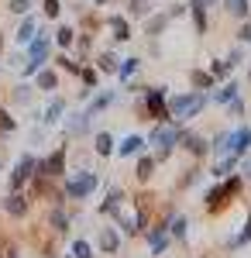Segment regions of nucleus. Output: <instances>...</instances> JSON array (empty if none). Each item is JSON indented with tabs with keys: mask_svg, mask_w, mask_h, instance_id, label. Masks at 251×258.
<instances>
[{
	"mask_svg": "<svg viewBox=\"0 0 251 258\" xmlns=\"http://www.w3.org/2000/svg\"><path fill=\"white\" fill-rule=\"evenodd\" d=\"M207 103H210V93H207V90L175 93V97H165V114H169V120H179V124H186V120L200 117Z\"/></svg>",
	"mask_w": 251,
	"mask_h": 258,
	"instance_id": "f257e3e1",
	"label": "nucleus"
},
{
	"mask_svg": "<svg viewBox=\"0 0 251 258\" xmlns=\"http://www.w3.org/2000/svg\"><path fill=\"white\" fill-rule=\"evenodd\" d=\"M182 124L179 120H155V127H152V135H148V145L155 148V159L158 162H165L169 155H172L175 148H179V138H182Z\"/></svg>",
	"mask_w": 251,
	"mask_h": 258,
	"instance_id": "f03ea898",
	"label": "nucleus"
},
{
	"mask_svg": "<svg viewBox=\"0 0 251 258\" xmlns=\"http://www.w3.org/2000/svg\"><path fill=\"white\" fill-rule=\"evenodd\" d=\"M241 186H244V176H224V179H217V186H210V189H207V197H203L207 214H220V210H224V207L241 193Z\"/></svg>",
	"mask_w": 251,
	"mask_h": 258,
	"instance_id": "7ed1b4c3",
	"label": "nucleus"
},
{
	"mask_svg": "<svg viewBox=\"0 0 251 258\" xmlns=\"http://www.w3.org/2000/svg\"><path fill=\"white\" fill-rule=\"evenodd\" d=\"M169 86H148L145 93H138V114L145 120H169V114H165V93Z\"/></svg>",
	"mask_w": 251,
	"mask_h": 258,
	"instance_id": "20e7f679",
	"label": "nucleus"
},
{
	"mask_svg": "<svg viewBox=\"0 0 251 258\" xmlns=\"http://www.w3.org/2000/svg\"><path fill=\"white\" fill-rule=\"evenodd\" d=\"M97 186H100V176L93 169H79L73 176H62V193H66V200H86Z\"/></svg>",
	"mask_w": 251,
	"mask_h": 258,
	"instance_id": "39448f33",
	"label": "nucleus"
},
{
	"mask_svg": "<svg viewBox=\"0 0 251 258\" xmlns=\"http://www.w3.org/2000/svg\"><path fill=\"white\" fill-rule=\"evenodd\" d=\"M66 162H69V148H66V145H58L55 152H48L45 159H38V169H35V172L58 182V179L66 176Z\"/></svg>",
	"mask_w": 251,
	"mask_h": 258,
	"instance_id": "423d86ee",
	"label": "nucleus"
},
{
	"mask_svg": "<svg viewBox=\"0 0 251 258\" xmlns=\"http://www.w3.org/2000/svg\"><path fill=\"white\" fill-rule=\"evenodd\" d=\"M0 210H4L11 220H24L28 210H31V197H28L24 189H14V193H7V197L0 200Z\"/></svg>",
	"mask_w": 251,
	"mask_h": 258,
	"instance_id": "0eeeda50",
	"label": "nucleus"
},
{
	"mask_svg": "<svg viewBox=\"0 0 251 258\" xmlns=\"http://www.w3.org/2000/svg\"><path fill=\"white\" fill-rule=\"evenodd\" d=\"M145 238H148V248H152L155 258L165 255V251H169V244H172V234H169V224H165V220H155V224H148Z\"/></svg>",
	"mask_w": 251,
	"mask_h": 258,
	"instance_id": "6e6552de",
	"label": "nucleus"
},
{
	"mask_svg": "<svg viewBox=\"0 0 251 258\" xmlns=\"http://www.w3.org/2000/svg\"><path fill=\"white\" fill-rule=\"evenodd\" d=\"M35 169H38V155H31V152H24L14 165V172H11V193L14 189H24L28 186V179L35 176Z\"/></svg>",
	"mask_w": 251,
	"mask_h": 258,
	"instance_id": "1a4fd4ad",
	"label": "nucleus"
},
{
	"mask_svg": "<svg viewBox=\"0 0 251 258\" xmlns=\"http://www.w3.org/2000/svg\"><path fill=\"white\" fill-rule=\"evenodd\" d=\"M179 148H182V152H190L193 159H203V155L210 152V141L203 138V135H193V131H182V138H179Z\"/></svg>",
	"mask_w": 251,
	"mask_h": 258,
	"instance_id": "9d476101",
	"label": "nucleus"
},
{
	"mask_svg": "<svg viewBox=\"0 0 251 258\" xmlns=\"http://www.w3.org/2000/svg\"><path fill=\"white\" fill-rule=\"evenodd\" d=\"M120 207H124V189H120V186H110L107 197H103V203H100V214L110 217V220H117L120 217Z\"/></svg>",
	"mask_w": 251,
	"mask_h": 258,
	"instance_id": "9b49d317",
	"label": "nucleus"
},
{
	"mask_svg": "<svg viewBox=\"0 0 251 258\" xmlns=\"http://www.w3.org/2000/svg\"><path fill=\"white\" fill-rule=\"evenodd\" d=\"M90 114H83V110H79V114H69V117H62V127H66V135H69V138H79V135H90Z\"/></svg>",
	"mask_w": 251,
	"mask_h": 258,
	"instance_id": "f8f14e48",
	"label": "nucleus"
},
{
	"mask_svg": "<svg viewBox=\"0 0 251 258\" xmlns=\"http://www.w3.org/2000/svg\"><path fill=\"white\" fill-rule=\"evenodd\" d=\"M155 165H158V159H155V155H145V152H141V155H135V172H131V176L138 179V186H145V182L155 176Z\"/></svg>",
	"mask_w": 251,
	"mask_h": 258,
	"instance_id": "ddd939ff",
	"label": "nucleus"
},
{
	"mask_svg": "<svg viewBox=\"0 0 251 258\" xmlns=\"http://www.w3.org/2000/svg\"><path fill=\"white\" fill-rule=\"evenodd\" d=\"M97 248H100V255H117L120 251V231L117 227H100Z\"/></svg>",
	"mask_w": 251,
	"mask_h": 258,
	"instance_id": "4468645a",
	"label": "nucleus"
},
{
	"mask_svg": "<svg viewBox=\"0 0 251 258\" xmlns=\"http://www.w3.org/2000/svg\"><path fill=\"white\" fill-rule=\"evenodd\" d=\"M35 90H41V93H55L58 90V69L55 66H41L38 73H35Z\"/></svg>",
	"mask_w": 251,
	"mask_h": 258,
	"instance_id": "2eb2a0df",
	"label": "nucleus"
},
{
	"mask_svg": "<svg viewBox=\"0 0 251 258\" xmlns=\"http://www.w3.org/2000/svg\"><path fill=\"white\" fill-rule=\"evenodd\" d=\"M145 148H148V141L141 138V135H128V138L114 148V155H120V159H135V155H141Z\"/></svg>",
	"mask_w": 251,
	"mask_h": 258,
	"instance_id": "dca6fc26",
	"label": "nucleus"
},
{
	"mask_svg": "<svg viewBox=\"0 0 251 258\" xmlns=\"http://www.w3.org/2000/svg\"><path fill=\"white\" fill-rule=\"evenodd\" d=\"M69 224H73V214L66 210V203H55V207L48 210V227H52L55 234H66Z\"/></svg>",
	"mask_w": 251,
	"mask_h": 258,
	"instance_id": "f3484780",
	"label": "nucleus"
},
{
	"mask_svg": "<svg viewBox=\"0 0 251 258\" xmlns=\"http://www.w3.org/2000/svg\"><path fill=\"white\" fill-rule=\"evenodd\" d=\"M251 145V127H237L231 131V141H227V155H244Z\"/></svg>",
	"mask_w": 251,
	"mask_h": 258,
	"instance_id": "a211bd4d",
	"label": "nucleus"
},
{
	"mask_svg": "<svg viewBox=\"0 0 251 258\" xmlns=\"http://www.w3.org/2000/svg\"><path fill=\"white\" fill-rule=\"evenodd\" d=\"M103 24L114 31V41H131V21L124 18V14H110Z\"/></svg>",
	"mask_w": 251,
	"mask_h": 258,
	"instance_id": "6ab92c4d",
	"label": "nucleus"
},
{
	"mask_svg": "<svg viewBox=\"0 0 251 258\" xmlns=\"http://www.w3.org/2000/svg\"><path fill=\"white\" fill-rule=\"evenodd\" d=\"M35 35H38V21L31 18V11H28V14H21V24H18V35H14V38H18V45L24 48Z\"/></svg>",
	"mask_w": 251,
	"mask_h": 258,
	"instance_id": "aec40b11",
	"label": "nucleus"
},
{
	"mask_svg": "<svg viewBox=\"0 0 251 258\" xmlns=\"http://www.w3.org/2000/svg\"><path fill=\"white\" fill-rule=\"evenodd\" d=\"M114 148H117V141H114L110 131H97V135H93V152H97L100 159H110Z\"/></svg>",
	"mask_w": 251,
	"mask_h": 258,
	"instance_id": "412c9836",
	"label": "nucleus"
},
{
	"mask_svg": "<svg viewBox=\"0 0 251 258\" xmlns=\"http://www.w3.org/2000/svg\"><path fill=\"white\" fill-rule=\"evenodd\" d=\"M110 103H117V93H110V90H103V93H97V97L90 100L86 107H83V114H90V117H97L100 110H107Z\"/></svg>",
	"mask_w": 251,
	"mask_h": 258,
	"instance_id": "4be33fe9",
	"label": "nucleus"
},
{
	"mask_svg": "<svg viewBox=\"0 0 251 258\" xmlns=\"http://www.w3.org/2000/svg\"><path fill=\"white\" fill-rule=\"evenodd\" d=\"M62 117H66V100L55 97L48 107H45V114H41V120H45V127H55V124H62Z\"/></svg>",
	"mask_w": 251,
	"mask_h": 258,
	"instance_id": "5701e85b",
	"label": "nucleus"
},
{
	"mask_svg": "<svg viewBox=\"0 0 251 258\" xmlns=\"http://www.w3.org/2000/svg\"><path fill=\"white\" fill-rule=\"evenodd\" d=\"M165 24H169V14H148L145 18V35L148 38H158L165 31Z\"/></svg>",
	"mask_w": 251,
	"mask_h": 258,
	"instance_id": "b1692460",
	"label": "nucleus"
},
{
	"mask_svg": "<svg viewBox=\"0 0 251 258\" xmlns=\"http://www.w3.org/2000/svg\"><path fill=\"white\" fill-rule=\"evenodd\" d=\"M11 100H14L18 107H28V103L35 100V86H31V80H28V83H18V86L11 90Z\"/></svg>",
	"mask_w": 251,
	"mask_h": 258,
	"instance_id": "393cba45",
	"label": "nucleus"
},
{
	"mask_svg": "<svg viewBox=\"0 0 251 258\" xmlns=\"http://www.w3.org/2000/svg\"><path fill=\"white\" fill-rule=\"evenodd\" d=\"M237 162H241V155H220V159H217V165H213V172H210V176H213V179H224V176H231Z\"/></svg>",
	"mask_w": 251,
	"mask_h": 258,
	"instance_id": "a878e982",
	"label": "nucleus"
},
{
	"mask_svg": "<svg viewBox=\"0 0 251 258\" xmlns=\"http://www.w3.org/2000/svg\"><path fill=\"white\" fill-rule=\"evenodd\" d=\"M117 66H120V59H117L114 52H100L97 55V73H103V76H114Z\"/></svg>",
	"mask_w": 251,
	"mask_h": 258,
	"instance_id": "bb28decb",
	"label": "nucleus"
},
{
	"mask_svg": "<svg viewBox=\"0 0 251 258\" xmlns=\"http://www.w3.org/2000/svg\"><path fill=\"white\" fill-rule=\"evenodd\" d=\"M169 234H172V241H186V234H190V220L182 217V214H175V217L169 220Z\"/></svg>",
	"mask_w": 251,
	"mask_h": 258,
	"instance_id": "cd10ccee",
	"label": "nucleus"
},
{
	"mask_svg": "<svg viewBox=\"0 0 251 258\" xmlns=\"http://www.w3.org/2000/svg\"><path fill=\"white\" fill-rule=\"evenodd\" d=\"M190 83H193V90H213V76H210V69H193L190 73Z\"/></svg>",
	"mask_w": 251,
	"mask_h": 258,
	"instance_id": "c85d7f7f",
	"label": "nucleus"
},
{
	"mask_svg": "<svg viewBox=\"0 0 251 258\" xmlns=\"http://www.w3.org/2000/svg\"><path fill=\"white\" fill-rule=\"evenodd\" d=\"M234 97H237V83L231 80V83H224V86H220V90H217V93H213L210 100H213V103H220V107H227V103H231Z\"/></svg>",
	"mask_w": 251,
	"mask_h": 258,
	"instance_id": "c756f323",
	"label": "nucleus"
},
{
	"mask_svg": "<svg viewBox=\"0 0 251 258\" xmlns=\"http://www.w3.org/2000/svg\"><path fill=\"white\" fill-rule=\"evenodd\" d=\"M224 11H227L231 18L244 21V18H248V11H251V4H248V0H224Z\"/></svg>",
	"mask_w": 251,
	"mask_h": 258,
	"instance_id": "7c9ffc66",
	"label": "nucleus"
},
{
	"mask_svg": "<svg viewBox=\"0 0 251 258\" xmlns=\"http://www.w3.org/2000/svg\"><path fill=\"white\" fill-rule=\"evenodd\" d=\"M244 244H251V217L241 224V231H237V238H231L227 241V248L231 251H237V248H244Z\"/></svg>",
	"mask_w": 251,
	"mask_h": 258,
	"instance_id": "2f4dec72",
	"label": "nucleus"
},
{
	"mask_svg": "<svg viewBox=\"0 0 251 258\" xmlns=\"http://www.w3.org/2000/svg\"><path fill=\"white\" fill-rule=\"evenodd\" d=\"M138 66H141V59L138 55H131V59H120V66H117V76L124 83H131V76L138 73Z\"/></svg>",
	"mask_w": 251,
	"mask_h": 258,
	"instance_id": "473e14b6",
	"label": "nucleus"
},
{
	"mask_svg": "<svg viewBox=\"0 0 251 258\" xmlns=\"http://www.w3.org/2000/svg\"><path fill=\"white\" fill-rule=\"evenodd\" d=\"M152 14V0H128V18H148Z\"/></svg>",
	"mask_w": 251,
	"mask_h": 258,
	"instance_id": "72a5a7b5",
	"label": "nucleus"
},
{
	"mask_svg": "<svg viewBox=\"0 0 251 258\" xmlns=\"http://www.w3.org/2000/svg\"><path fill=\"white\" fill-rule=\"evenodd\" d=\"M76 80H83V86H86V90H97V83H100L97 66H90V62H86V66L79 69V76H76Z\"/></svg>",
	"mask_w": 251,
	"mask_h": 258,
	"instance_id": "f704fd0d",
	"label": "nucleus"
},
{
	"mask_svg": "<svg viewBox=\"0 0 251 258\" xmlns=\"http://www.w3.org/2000/svg\"><path fill=\"white\" fill-rule=\"evenodd\" d=\"M76 28H69V24H62V28H58L55 31V45L58 48H73V41H76Z\"/></svg>",
	"mask_w": 251,
	"mask_h": 258,
	"instance_id": "c9c22d12",
	"label": "nucleus"
},
{
	"mask_svg": "<svg viewBox=\"0 0 251 258\" xmlns=\"http://www.w3.org/2000/svg\"><path fill=\"white\" fill-rule=\"evenodd\" d=\"M69 255L73 258H93V244L86 238H76L73 244H69Z\"/></svg>",
	"mask_w": 251,
	"mask_h": 258,
	"instance_id": "e433bc0d",
	"label": "nucleus"
},
{
	"mask_svg": "<svg viewBox=\"0 0 251 258\" xmlns=\"http://www.w3.org/2000/svg\"><path fill=\"white\" fill-rule=\"evenodd\" d=\"M55 69H62V73H69V76H79V69H83V66H79L76 59H69V55H55Z\"/></svg>",
	"mask_w": 251,
	"mask_h": 258,
	"instance_id": "4c0bfd02",
	"label": "nucleus"
},
{
	"mask_svg": "<svg viewBox=\"0 0 251 258\" xmlns=\"http://www.w3.org/2000/svg\"><path fill=\"white\" fill-rule=\"evenodd\" d=\"M200 176H203V172H200V169H186V172H182V176H179V182H175V189H190V186H196V182H200Z\"/></svg>",
	"mask_w": 251,
	"mask_h": 258,
	"instance_id": "58836bf2",
	"label": "nucleus"
},
{
	"mask_svg": "<svg viewBox=\"0 0 251 258\" xmlns=\"http://www.w3.org/2000/svg\"><path fill=\"white\" fill-rule=\"evenodd\" d=\"M210 76L213 80H227V76H231V62L227 59H213L210 62Z\"/></svg>",
	"mask_w": 251,
	"mask_h": 258,
	"instance_id": "ea45409f",
	"label": "nucleus"
},
{
	"mask_svg": "<svg viewBox=\"0 0 251 258\" xmlns=\"http://www.w3.org/2000/svg\"><path fill=\"white\" fill-rule=\"evenodd\" d=\"M190 7V4H186ZM193 14V24H196V35H207V7H190Z\"/></svg>",
	"mask_w": 251,
	"mask_h": 258,
	"instance_id": "a19ab883",
	"label": "nucleus"
},
{
	"mask_svg": "<svg viewBox=\"0 0 251 258\" xmlns=\"http://www.w3.org/2000/svg\"><path fill=\"white\" fill-rule=\"evenodd\" d=\"M4 7H7V11H11V14H28V11H31V7H35V0H4Z\"/></svg>",
	"mask_w": 251,
	"mask_h": 258,
	"instance_id": "79ce46f5",
	"label": "nucleus"
},
{
	"mask_svg": "<svg viewBox=\"0 0 251 258\" xmlns=\"http://www.w3.org/2000/svg\"><path fill=\"white\" fill-rule=\"evenodd\" d=\"M14 131H18V120L0 107V135H14Z\"/></svg>",
	"mask_w": 251,
	"mask_h": 258,
	"instance_id": "37998d69",
	"label": "nucleus"
},
{
	"mask_svg": "<svg viewBox=\"0 0 251 258\" xmlns=\"http://www.w3.org/2000/svg\"><path fill=\"white\" fill-rule=\"evenodd\" d=\"M41 11H45V18H58L62 14V0H41Z\"/></svg>",
	"mask_w": 251,
	"mask_h": 258,
	"instance_id": "c03bdc74",
	"label": "nucleus"
},
{
	"mask_svg": "<svg viewBox=\"0 0 251 258\" xmlns=\"http://www.w3.org/2000/svg\"><path fill=\"white\" fill-rule=\"evenodd\" d=\"M100 24H103V21H100L97 14H86V18H83V31H86V35H97Z\"/></svg>",
	"mask_w": 251,
	"mask_h": 258,
	"instance_id": "a18cd8bd",
	"label": "nucleus"
},
{
	"mask_svg": "<svg viewBox=\"0 0 251 258\" xmlns=\"http://www.w3.org/2000/svg\"><path fill=\"white\" fill-rule=\"evenodd\" d=\"M227 114H231V117H241V114H244V100L234 97L231 103H227Z\"/></svg>",
	"mask_w": 251,
	"mask_h": 258,
	"instance_id": "49530a36",
	"label": "nucleus"
},
{
	"mask_svg": "<svg viewBox=\"0 0 251 258\" xmlns=\"http://www.w3.org/2000/svg\"><path fill=\"white\" fill-rule=\"evenodd\" d=\"M241 59H244V45L237 41V45H234V48H231V55H227V62H231V69H234V66H237V62H241Z\"/></svg>",
	"mask_w": 251,
	"mask_h": 258,
	"instance_id": "de8ad7c7",
	"label": "nucleus"
},
{
	"mask_svg": "<svg viewBox=\"0 0 251 258\" xmlns=\"http://www.w3.org/2000/svg\"><path fill=\"white\" fill-rule=\"evenodd\" d=\"M186 11H190V7H186V4H172V7H169V21L182 18V14H186Z\"/></svg>",
	"mask_w": 251,
	"mask_h": 258,
	"instance_id": "09e8293b",
	"label": "nucleus"
},
{
	"mask_svg": "<svg viewBox=\"0 0 251 258\" xmlns=\"http://www.w3.org/2000/svg\"><path fill=\"white\" fill-rule=\"evenodd\" d=\"M237 41H241V45H248V41H251V24H241V31H237Z\"/></svg>",
	"mask_w": 251,
	"mask_h": 258,
	"instance_id": "8fccbe9b",
	"label": "nucleus"
},
{
	"mask_svg": "<svg viewBox=\"0 0 251 258\" xmlns=\"http://www.w3.org/2000/svg\"><path fill=\"white\" fill-rule=\"evenodd\" d=\"M241 176L251 179V155H241Z\"/></svg>",
	"mask_w": 251,
	"mask_h": 258,
	"instance_id": "3c124183",
	"label": "nucleus"
},
{
	"mask_svg": "<svg viewBox=\"0 0 251 258\" xmlns=\"http://www.w3.org/2000/svg\"><path fill=\"white\" fill-rule=\"evenodd\" d=\"M7 66H14V69H21V66H24V55H11V59H7Z\"/></svg>",
	"mask_w": 251,
	"mask_h": 258,
	"instance_id": "603ef678",
	"label": "nucleus"
},
{
	"mask_svg": "<svg viewBox=\"0 0 251 258\" xmlns=\"http://www.w3.org/2000/svg\"><path fill=\"white\" fill-rule=\"evenodd\" d=\"M210 4H217V0H190V7H210Z\"/></svg>",
	"mask_w": 251,
	"mask_h": 258,
	"instance_id": "864d4df0",
	"label": "nucleus"
},
{
	"mask_svg": "<svg viewBox=\"0 0 251 258\" xmlns=\"http://www.w3.org/2000/svg\"><path fill=\"white\" fill-rule=\"evenodd\" d=\"M93 4H97V7H107V4H114V0H93Z\"/></svg>",
	"mask_w": 251,
	"mask_h": 258,
	"instance_id": "5fc2aeb1",
	"label": "nucleus"
},
{
	"mask_svg": "<svg viewBox=\"0 0 251 258\" xmlns=\"http://www.w3.org/2000/svg\"><path fill=\"white\" fill-rule=\"evenodd\" d=\"M0 48H4V31H0Z\"/></svg>",
	"mask_w": 251,
	"mask_h": 258,
	"instance_id": "6e6d98bb",
	"label": "nucleus"
},
{
	"mask_svg": "<svg viewBox=\"0 0 251 258\" xmlns=\"http://www.w3.org/2000/svg\"><path fill=\"white\" fill-rule=\"evenodd\" d=\"M248 83H251V69H248Z\"/></svg>",
	"mask_w": 251,
	"mask_h": 258,
	"instance_id": "4d7b16f0",
	"label": "nucleus"
},
{
	"mask_svg": "<svg viewBox=\"0 0 251 258\" xmlns=\"http://www.w3.org/2000/svg\"><path fill=\"white\" fill-rule=\"evenodd\" d=\"M66 258H73V255H66Z\"/></svg>",
	"mask_w": 251,
	"mask_h": 258,
	"instance_id": "13d9d810",
	"label": "nucleus"
},
{
	"mask_svg": "<svg viewBox=\"0 0 251 258\" xmlns=\"http://www.w3.org/2000/svg\"><path fill=\"white\" fill-rule=\"evenodd\" d=\"M248 4H251V0H248Z\"/></svg>",
	"mask_w": 251,
	"mask_h": 258,
	"instance_id": "bf43d9fd",
	"label": "nucleus"
}]
</instances>
